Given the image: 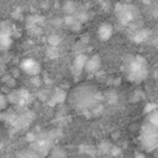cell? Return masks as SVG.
<instances>
[{
	"mask_svg": "<svg viewBox=\"0 0 158 158\" xmlns=\"http://www.w3.org/2000/svg\"><path fill=\"white\" fill-rule=\"evenodd\" d=\"M100 67H101V59L98 54H94L88 58L84 70H86L88 73H95L100 69Z\"/></svg>",
	"mask_w": 158,
	"mask_h": 158,
	"instance_id": "7",
	"label": "cell"
},
{
	"mask_svg": "<svg viewBox=\"0 0 158 158\" xmlns=\"http://www.w3.org/2000/svg\"><path fill=\"white\" fill-rule=\"evenodd\" d=\"M147 36H148V33H147L146 30H139V31L135 35V40H136V41H144V40L147 38Z\"/></svg>",
	"mask_w": 158,
	"mask_h": 158,
	"instance_id": "10",
	"label": "cell"
},
{
	"mask_svg": "<svg viewBox=\"0 0 158 158\" xmlns=\"http://www.w3.org/2000/svg\"><path fill=\"white\" fill-rule=\"evenodd\" d=\"M48 42H49V44H51L52 47H56V46L59 43V37H58V36H51V37L48 38Z\"/></svg>",
	"mask_w": 158,
	"mask_h": 158,
	"instance_id": "12",
	"label": "cell"
},
{
	"mask_svg": "<svg viewBox=\"0 0 158 158\" xmlns=\"http://www.w3.org/2000/svg\"><path fill=\"white\" fill-rule=\"evenodd\" d=\"M5 105H6V98H5V95L0 94V109H2Z\"/></svg>",
	"mask_w": 158,
	"mask_h": 158,
	"instance_id": "13",
	"label": "cell"
},
{
	"mask_svg": "<svg viewBox=\"0 0 158 158\" xmlns=\"http://www.w3.org/2000/svg\"><path fill=\"white\" fill-rule=\"evenodd\" d=\"M21 69L27 74V75H31V77H37L40 73H41V65L37 60H35L33 58H26L21 62L20 64Z\"/></svg>",
	"mask_w": 158,
	"mask_h": 158,
	"instance_id": "5",
	"label": "cell"
},
{
	"mask_svg": "<svg viewBox=\"0 0 158 158\" xmlns=\"http://www.w3.org/2000/svg\"><path fill=\"white\" fill-rule=\"evenodd\" d=\"M141 142L146 151L151 152L158 146V128L152 123H146L141 130Z\"/></svg>",
	"mask_w": 158,
	"mask_h": 158,
	"instance_id": "3",
	"label": "cell"
},
{
	"mask_svg": "<svg viewBox=\"0 0 158 158\" xmlns=\"http://www.w3.org/2000/svg\"><path fill=\"white\" fill-rule=\"evenodd\" d=\"M147 74H148V65L146 59L141 56H135L126 67V75L128 80L135 83H141L142 80L146 79Z\"/></svg>",
	"mask_w": 158,
	"mask_h": 158,
	"instance_id": "1",
	"label": "cell"
},
{
	"mask_svg": "<svg viewBox=\"0 0 158 158\" xmlns=\"http://www.w3.org/2000/svg\"><path fill=\"white\" fill-rule=\"evenodd\" d=\"M70 99H72L73 105H75L79 109H83L94 102L95 94H94L93 88H90L88 85H83V86L75 88V90H73Z\"/></svg>",
	"mask_w": 158,
	"mask_h": 158,
	"instance_id": "2",
	"label": "cell"
},
{
	"mask_svg": "<svg viewBox=\"0 0 158 158\" xmlns=\"http://www.w3.org/2000/svg\"><path fill=\"white\" fill-rule=\"evenodd\" d=\"M116 14H117L120 21L123 25H127V23L135 21V19L138 16V10L136 6H133L131 4H118L116 7Z\"/></svg>",
	"mask_w": 158,
	"mask_h": 158,
	"instance_id": "4",
	"label": "cell"
},
{
	"mask_svg": "<svg viewBox=\"0 0 158 158\" xmlns=\"http://www.w3.org/2000/svg\"><path fill=\"white\" fill-rule=\"evenodd\" d=\"M149 117H151V118H149V123L157 126V125H158V112H157V111L152 112V114L149 115Z\"/></svg>",
	"mask_w": 158,
	"mask_h": 158,
	"instance_id": "11",
	"label": "cell"
},
{
	"mask_svg": "<svg viewBox=\"0 0 158 158\" xmlns=\"http://www.w3.org/2000/svg\"><path fill=\"white\" fill-rule=\"evenodd\" d=\"M10 44H11L10 35L5 33V32H0V48L1 49H6V48L10 47Z\"/></svg>",
	"mask_w": 158,
	"mask_h": 158,
	"instance_id": "9",
	"label": "cell"
},
{
	"mask_svg": "<svg viewBox=\"0 0 158 158\" xmlns=\"http://www.w3.org/2000/svg\"><path fill=\"white\" fill-rule=\"evenodd\" d=\"M86 60H88V57L84 56V54H79L75 57L74 62H73V68L77 73H80L84 68H85V64H86Z\"/></svg>",
	"mask_w": 158,
	"mask_h": 158,
	"instance_id": "8",
	"label": "cell"
},
{
	"mask_svg": "<svg viewBox=\"0 0 158 158\" xmlns=\"http://www.w3.org/2000/svg\"><path fill=\"white\" fill-rule=\"evenodd\" d=\"M114 35V27L110 23H101L98 28V37L101 41H109Z\"/></svg>",
	"mask_w": 158,
	"mask_h": 158,
	"instance_id": "6",
	"label": "cell"
}]
</instances>
